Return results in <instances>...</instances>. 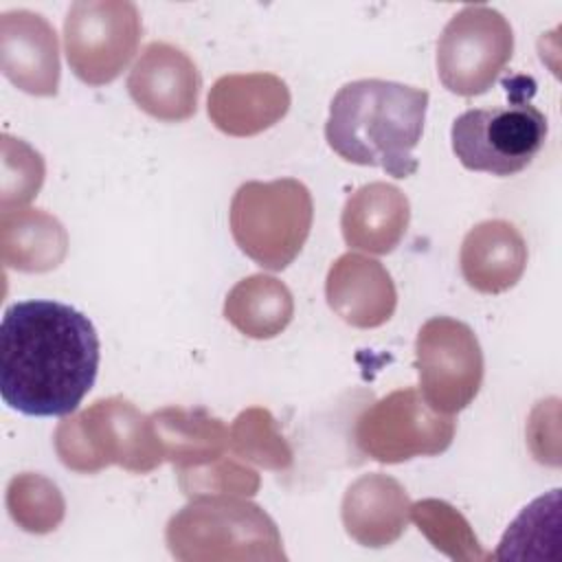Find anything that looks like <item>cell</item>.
I'll list each match as a JSON object with an SVG mask.
<instances>
[{"instance_id": "cell-21", "label": "cell", "mask_w": 562, "mask_h": 562, "mask_svg": "<svg viewBox=\"0 0 562 562\" xmlns=\"http://www.w3.org/2000/svg\"><path fill=\"white\" fill-rule=\"evenodd\" d=\"M411 518L417 529L430 540V544L446 553L450 560L481 562L492 560V553L483 551L474 529L465 516L450 503L439 498H424L411 505Z\"/></svg>"}, {"instance_id": "cell-10", "label": "cell", "mask_w": 562, "mask_h": 562, "mask_svg": "<svg viewBox=\"0 0 562 562\" xmlns=\"http://www.w3.org/2000/svg\"><path fill=\"white\" fill-rule=\"evenodd\" d=\"M415 367L424 400L439 413L463 411L483 384V351L476 334L450 316L428 318L415 340Z\"/></svg>"}, {"instance_id": "cell-6", "label": "cell", "mask_w": 562, "mask_h": 562, "mask_svg": "<svg viewBox=\"0 0 562 562\" xmlns=\"http://www.w3.org/2000/svg\"><path fill=\"white\" fill-rule=\"evenodd\" d=\"M549 134L547 116L529 101L474 108L459 114L450 130L452 151L470 171L514 176L529 167Z\"/></svg>"}, {"instance_id": "cell-24", "label": "cell", "mask_w": 562, "mask_h": 562, "mask_svg": "<svg viewBox=\"0 0 562 562\" xmlns=\"http://www.w3.org/2000/svg\"><path fill=\"white\" fill-rule=\"evenodd\" d=\"M7 507L11 518L29 533H48L64 518V496L59 487L42 474L24 472L11 479L7 487Z\"/></svg>"}, {"instance_id": "cell-14", "label": "cell", "mask_w": 562, "mask_h": 562, "mask_svg": "<svg viewBox=\"0 0 562 562\" xmlns=\"http://www.w3.org/2000/svg\"><path fill=\"white\" fill-rule=\"evenodd\" d=\"M325 296L336 316L358 329L384 325L397 305L389 270L367 255H340L325 279Z\"/></svg>"}, {"instance_id": "cell-17", "label": "cell", "mask_w": 562, "mask_h": 562, "mask_svg": "<svg viewBox=\"0 0 562 562\" xmlns=\"http://www.w3.org/2000/svg\"><path fill=\"white\" fill-rule=\"evenodd\" d=\"M411 222V204L402 189L389 182H369L356 189L342 209L345 244L373 255H389L402 241Z\"/></svg>"}, {"instance_id": "cell-25", "label": "cell", "mask_w": 562, "mask_h": 562, "mask_svg": "<svg viewBox=\"0 0 562 562\" xmlns=\"http://www.w3.org/2000/svg\"><path fill=\"white\" fill-rule=\"evenodd\" d=\"M259 474L233 452L189 470H178V485L184 496H252L259 490Z\"/></svg>"}, {"instance_id": "cell-26", "label": "cell", "mask_w": 562, "mask_h": 562, "mask_svg": "<svg viewBox=\"0 0 562 562\" xmlns=\"http://www.w3.org/2000/svg\"><path fill=\"white\" fill-rule=\"evenodd\" d=\"M44 182V160L20 138L2 136V213L33 200Z\"/></svg>"}, {"instance_id": "cell-8", "label": "cell", "mask_w": 562, "mask_h": 562, "mask_svg": "<svg viewBox=\"0 0 562 562\" xmlns=\"http://www.w3.org/2000/svg\"><path fill=\"white\" fill-rule=\"evenodd\" d=\"M457 424L452 415L432 408L413 389H397L371 404L356 422L353 439L362 454L380 463H404L435 457L450 448Z\"/></svg>"}, {"instance_id": "cell-19", "label": "cell", "mask_w": 562, "mask_h": 562, "mask_svg": "<svg viewBox=\"0 0 562 562\" xmlns=\"http://www.w3.org/2000/svg\"><path fill=\"white\" fill-rule=\"evenodd\" d=\"M2 261L20 272H48L68 250L66 228L42 209H11L0 217Z\"/></svg>"}, {"instance_id": "cell-3", "label": "cell", "mask_w": 562, "mask_h": 562, "mask_svg": "<svg viewBox=\"0 0 562 562\" xmlns=\"http://www.w3.org/2000/svg\"><path fill=\"white\" fill-rule=\"evenodd\" d=\"M169 553L182 562L285 560L274 520L241 496H198L165 529Z\"/></svg>"}, {"instance_id": "cell-4", "label": "cell", "mask_w": 562, "mask_h": 562, "mask_svg": "<svg viewBox=\"0 0 562 562\" xmlns=\"http://www.w3.org/2000/svg\"><path fill=\"white\" fill-rule=\"evenodd\" d=\"M53 443L59 461L79 474H94L108 465L145 474L165 461L151 417L121 395L101 397L61 419Z\"/></svg>"}, {"instance_id": "cell-2", "label": "cell", "mask_w": 562, "mask_h": 562, "mask_svg": "<svg viewBox=\"0 0 562 562\" xmlns=\"http://www.w3.org/2000/svg\"><path fill=\"white\" fill-rule=\"evenodd\" d=\"M428 92L397 81L356 79L329 105L327 145L347 162L380 167L393 178L419 169L413 149L422 140Z\"/></svg>"}, {"instance_id": "cell-5", "label": "cell", "mask_w": 562, "mask_h": 562, "mask_svg": "<svg viewBox=\"0 0 562 562\" xmlns=\"http://www.w3.org/2000/svg\"><path fill=\"white\" fill-rule=\"evenodd\" d=\"M231 233L239 250L266 270L288 268L305 246L314 202L294 178L244 182L231 202Z\"/></svg>"}, {"instance_id": "cell-18", "label": "cell", "mask_w": 562, "mask_h": 562, "mask_svg": "<svg viewBox=\"0 0 562 562\" xmlns=\"http://www.w3.org/2000/svg\"><path fill=\"white\" fill-rule=\"evenodd\" d=\"M149 417L165 461H171L178 470L200 468L231 452L228 428L206 408L165 406Z\"/></svg>"}, {"instance_id": "cell-20", "label": "cell", "mask_w": 562, "mask_h": 562, "mask_svg": "<svg viewBox=\"0 0 562 562\" xmlns=\"http://www.w3.org/2000/svg\"><path fill=\"white\" fill-rule=\"evenodd\" d=\"M224 316L244 336L268 340L290 325L294 299L283 281L270 274H250L226 294Z\"/></svg>"}, {"instance_id": "cell-16", "label": "cell", "mask_w": 562, "mask_h": 562, "mask_svg": "<svg viewBox=\"0 0 562 562\" xmlns=\"http://www.w3.org/2000/svg\"><path fill=\"white\" fill-rule=\"evenodd\" d=\"M527 244L520 231L505 220H485L468 231L459 263L465 283L483 294L514 288L527 268Z\"/></svg>"}, {"instance_id": "cell-22", "label": "cell", "mask_w": 562, "mask_h": 562, "mask_svg": "<svg viewBox=\"0 0 562 562\" xmlns=\"http://www.w3.org/2000/svg\"><path fill=\"white\" fill-rule=\"evenodd\" d=\"M228 446L235 457L266 470H288L292 465V448L279 432L268 408L250 406L241 411L228 428Z\"/></svg>"}, {"instance_id": "cell-1", "label": "cell", "mask_w": 562, "mask_h": 562, "mask_svg": "<svg viewBox=\"0 0 562 562\" xmlns=\"http://www.w3.org/2000/svg\"><path fill=\"white\" fill-rule=\"evenodd\" d=\"M99 336L79 310L59 301H18L0 325V393L35 417L70 415L99 371Z\"/></svg>"}, {"instance_id": "cell-11", "label": "cell", "mask_w": 562, "mask_h": 562, "mask_svg": "<svg viewBox=\"0 0 562 562\" xmlns=\"http://www.w3.org/2000/svg\"><path fill=\"white\" fill-rule=\"evenodd\" d=\"M202 77L193 59L178 46L151 42L130 70L127 92L149 116L180 123L195 114Z\"/></svg>"}, {"instance_id": "cell-9", "label": "cell", "mask_w": 562, "mask_h": 562, "mask_svg": "<svg viewBox=\"0 0 562 562\" xmlns=\"http://www.w3.org/2000/svg\"><path fill=\"white\" fill-rule=\"evenodd\" d=\"M143 33L130 0H79L64 20V50L75 77L88 86L112 83L134 57Z\"/></svg>"}, {"instance_id": "cell-23", "label": "cell", "mask_w": 562, "mask_h": 562, "mask_svg": "<svg viewBox=\"0 0 562 562\" xmlns=\"http://www.w3.org/2000/svg\"><path fill=\"white\" fill-rule=\"evenodd\" d=\"M560 527V490L529 503L507 527L492 560L542 558L544 544H555Z\"/></svg>"}, {"instance_id": "cell-15", "label": "cell", "mask_w": 562, "mask_h": 562, "mask_svg": "<svg viewBox=\"0 0 562 562\" xmlns=\"http://www.w3.org/2000/svg\"><path fill=\"white\" fill-rule=\"evenodd\" d=\"M340 516L345 531L358 544L382 549L404 533L411 520V501L397 479L369 472L347 487Z\"/></svg>"}, {"instance_id": "cell-12", "label": "cell", "mask_w": 562, "mask_h": 562, "mask_svg": "<svg viewBox=\"0 0 562 562\" xmlns=\"http://www.w3.org/2000/svg\"><path fill=\"white\" fill-rule=\"evenodd\" d=\"M0 68L20 90L55 97L59 88L57 33L40 13L18 9L0 15Z\"/></svg>"}, {"instance_id": "cell-7", "label": "cell", "mask_w": 562, "mask_h": 562, "mask_svg": "<svg viewBox=\"0 0 562 562\" xmlns=\"http://www.w3.org/2000/svg\"><path fill=\"white\" fill-rule=\"evenodd\" d=\"M514 53L507 18L487 4H468L443 26L437 42V75L459 97L487 92Z\"/></svg>"}, {"instance_id": "cell-13", "label": "cell", "mask_w": 562, "mask_h": 562, "mask_svg": "<svg viewBox=\"0 0 562 562\" xmlns=\"http://www.w3.org/2000/svg\"><path fill=\"white\" fill-rule=\"evenodd\" d=\"M288 83L272 72L220 77L206 99L211 123L237 138L255 136L279 123L290 110Z\"/></svg>"}]
</instances>
